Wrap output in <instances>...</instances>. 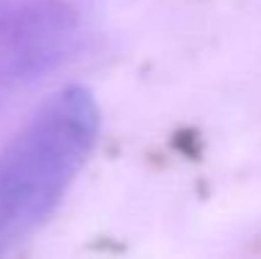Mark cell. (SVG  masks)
I'll list each match as a JSON object with an SVG mask.
<instances>
[{
	"label": "cell",
	"mask_w": 261,
	"mask_h": 259,
	"mask_svg": "<svg viewBox=\"0 0 261 259\" xmlns=\"http://www.w3.org/2000/svg\"><path fill=\"white\" fill-rule=\"evenodd\" d=\"M79 33L71 0H0V109L59 72Z\"/></svg>",
	"instance_id": "obj_2"
},
{
	"label": "cell",
	"mask_w": 261,
	"mask_h": 259,
	"mask_svg": "<svg viewBox=\"0 0 261 259\" xmlns=\"http://www.w3.org/2000/svg\"><path fill=\"white\" fill-rule=\"evenodd\" d=\"M99 127L94 94L87 86H66L0 148V257L56 214L89 163Z\"/></svg>",
	"instance_id": "obj_1"
}]
</instances>
